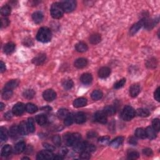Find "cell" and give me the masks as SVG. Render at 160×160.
Masks as SVG:
<instances>
[{
	"label": "cell",
	"mask_w": 160,
	"mask_h": 160,
	"mask_svg": "<svg viewBox=\"0 0 160 160\" xmlns=\"http://www.w3.org/2000/svg\"><path fill=\"white\" fill-rule=\"evenodd\" d=\"M52 33L47 27H42L37 33L36 39L42 43H48L52 39Z\"/></svg>",
	"instance_id": "cell-1"
},
{
	"label": "cell",
	"mask_w": 160,
	"mask_h": 160,
	"mask_svg": "<svg viewBox=\"0 0 160 160\" xmlns=\"http://www.w3.org/2000/svg\"><path fill=\"white\" fill-rule=\"evenodd\" d=\"M51 15L54 19H60L63 16L64 11L61 3H54L51 6Z\"/></svg>",
	"instance_id": "cell-2"
},
{
	"label": "cell",
	"mask_w": 160,
	"mask_h": 160,
	"mask_svg": "<svg viewBox=\"0 0 160 160\" xmlns=\"http://www.w3.org/2000/svg\"><path fill=\"white\" fill-rule=\"evenodd\" d=\"M64 138L67 146H73L74 145L76 144L78 142L80 141L81 135L78 133H68L65 135Z\"/></svg>",
	"instance_id": "cell-3"
},
{
	"label": "cell",
	"mask_w": 160,
	"mask_h": 160,
	"mask_svg": "<svg viewBox=\"0 0 160 160\" xmlns=\"http://www.w3.org/2000/svg\"><path fill=\"white\" fill-rule=\"evenodd\" d=\"M136 112L131 106H127L124 108L121 112V118L124 121H130L135 116Z\"/></svg>",
	"instance_id": "cell-4"
},
{
	"label": "cell",
	"mask_w": 160,
	"mask_h": 160,
	"mask_svg": "<svg viewBox=\"0 0 160 160\" xmlns=\"http://www.w3.org/2000/svg\"><path fill=\"white\" fill-rule=\"evenodd\" d=\"M64 12L71 13L75 9L76 2L74 0H67L61 3Z\"/></svg>",
	"instance_id": "cell-5"
},
{
	"label": "cell",
	"mask_w": 160,
	"mask_h": 160,
	"mask_svg": "<svg viewBox=\"0 0 160 160\" xmlns=\"http://www.w3.org/2000/svg\"><path fill=\"white\" fill-rule=\"evenodd\" d=\"M54 155L52 151L48 150H43L40 151L38 155H37V159L38 160H46L53 159L54 157Z\"/></svg>",
	"instance_id": "cell-6"
},
{
	"label": "cell",
	"mask_w": 160,
	"mask_h": 160,
	"mask_svg": "<svg viewBox=\"0 0 160 160\" xmlns=\"http://www.w3.org/2000/svg\"><path fill=\"white\" fill-rule=\"evenodd\" d=\"M43 97L44 100L46 101H52L56 98V92L53 91L52 89L47 90L45 91H44L43 94Z\"/></svg>",
	"instance_id": "cell-7"
},
{
	"label": "cell",
	"mask_w": 160,
	"mask_h": 160,
	"mask_svg": "<svg viewBox=\"0 0 160 160\" xmlns=\"http://www.w3.org/2000/svg\"><path fill=\"white\" fill-rule=\"evenodd\" d=\"M25 110V105L22 103H18L13 108L12 113L16 116H21L23 114Z\"/></svg>",
	"instance_id": "cell-8"
},
{
	"label": "cell",
	"mask_w": 160,
	"mask_h": 160,
	"mask_svg": "<svg viewBox=\"0 0 160 160\" xmlns=\"http://www.w3.org/2000/svg\"><path fill=\"white\" fill-rule=\"evenodd\" d=\"M145 19H146V18L141 19L140 21H139L138 23L135 24V25L131 27L130 30V33L131 35H132V36L134 35L135 34H136L138 31L139 29H141L142 28L143 26H144Z\"/></svg>",
	"instance_id": "cell-9"
},
{
	"label": "cell",
	"mask_w": 160,
	"mask_h": 160,
	"mask_svg": "<svg viewBox=\"0 0 160 160\" xmlns=\"http://www.w3.org/2000/svg\"><path fill=\"white\" fill-rule=\"evenodd\" d=\"M95 120L101 124H106L107 123V116L106 115L103 111H97L94 114Z\"/></svg>",
	"instance_id": "cell-10"
},
{
	"label": "cell",
	"mask_w": 160,
	"mask_h": 160,
	"mask_svg": "<svg viewBox=\"0 0 160 160\" xmlns=\"http://www.w3.org/2000/svg\"><path fill=\"white\" fill-rule=\"evenodd\" d=\"M158 18L157 19H145L144 26L145 28L148 30H151L154 28L155 26L158 22Z\"/></svg>",
	"instance_id": "cell-11"
},
{
	"label": "cell",
	"mask_w": 160,
	"mask_h": 160,
	"mask_svg": "<svg viewBox=\"0 0 160 160\" xmlns=\"http://www.w3.org/2000/svg\"><path fill=\"white\" fill-rule=\"evenodd\" d=\"M88 143L86 141H79L73 146V149L76 153H81L85 150L88 145Z\"/></svg>",
	"instance_id": "cell-12"
},
{
	"label": "cell",
	"mask_w": 160,
	"mask_h": 160,
	"mask_svg": "<svg viewBox=\"0 0 160 160\" xmlns=\"http://www.w3.org/2000/svg\"><path fill=\"white\" fill-rule=\"evenodd\" d=\"M46 60V56L45 54H40L39 55L36 56L35 58H33L32 60L33 63H34L36 65H42L45 62Z\"/></svg>",
	"instance_id": "cell-13"
},
{
	"label": "cell",
	"mask_w": 160,
	"mask_h": 160,
	"mask_svg": "<svg viewBox=\"0 0 160 160\" xmlns=\"http://www.w3.org/2000/svg\"><path fill=\"white\" fill-rule=\"evenodd\" d=\"M86 120V115L83 112H78L74 116V121L78 124H83Z\"/></svg>",
	"instance_id": "cell-14"
},
{
	"label": "cell",
	"mask_w": 160,
	"mask_h": 160,
	"mask_svg": "<svg viewBox=\"0 0 160 160\" xmlns=\"http://www.w3.org/2000/svg\"><path fill=\"white\" fill-rule=\"evenodd\" d=\"M111 70L108 67H102L98 71V76L101 78H106L110 75Z\"/></svg>",
	"instance_id": "cell-15"
},
{
	"label": "cell",
	"mask_w": 160,
	"mask_h": 160,
	"mask_svg": "<svg viewBox=\"0 0 160 160\" xmlns=\"http://www.w3.org/2000/svg\"><path fill=\"white\" fill-rule=\"evenodd\" d=\"M140 91H141V88L138 84H133L130 88V96L133 98L137 97L139 94V93H140Z\"/></svg>",
	"instance_id": "cell-16"
},
{
	"label": "cell",
	"mask_w": 160,
	"mask_h": 160,
	"mask_svg": "<svg viewBox=\"0 0 160 160\" xmlns=\"http://www.w3.org/2000/svg\"><path fill=\"white\" fill-rule=\"evenodd\" d=\"M74 66L78 69H81L83 68L86 67L88 64V60L83 58H81L77 59L74 61Z\"/></svg>",
	"instance_id": "cell-17"
},
{
	"label": "cell",
	"mask_w": 160,
	"mask_h": 160,
	"mask_svg": "<svg viewBox=\"0 0 160 160\" xmlns=\"http://www.w3.org/2000/svg\"><path fill=\"white\" fill-rule=\"evenodd\" d=\"M87 104V100L84 98H77L73 101V106L75 108H81L85 106Z\"/></svg>",
	"instance_id": "cell-18"
},
{
	"label": "cell",
	"mask_w": 160,
	"mask_h": 160,
	"mask_svg": "<svg viewBox=\"0 0 160 160\" xmlns=\"http://www.w3.org/2000/svg\"><path fill=\"white\" fill-rule=\"evenodd\" d=\"M18 128L19 134H21V135H27L29 132L28 128V125H27V123H26L25 121H22L20 123Z\"/></svg>",
	"instance_id": "cell-19"
},
{
	"label": "cell",
	"mask_w": 160,
	"mask_h": 160,
	"mask_svg": "<svg viewBox=\"0 0 160 160\" xmlns=\"http://www.w3.org/2000/svg\"><path fill=\"white\" fill-rule=\"evenodd\" d=\"M15 50V43H13L12 42H9L6 43V45H5L4 47H3V51L4 52L7 54H10L12 53H13Z\"/></svg>",
	"instance_id": "cell-20"
},
{
	"label": "cell",
	"mask_w": 160,
	"mask_h": 160,
	"mask_svg": "<svg viewBox=\"0 0 160 160\" xmlns=\"http://www.w3.org/2000/svg\"><path fill=\"white\" fill-rule=\"evenodd\" d=\"M123 141H124L123 137H118L117 138H116L115 139H114L110 143V145L111 147H113L114 148H117L122 145L123 143Z\"/></svg>",
	"instance_id": "cell-21"
},
{
	"label": "cell",
	"mask_w": 160,
	"mask_h": 160,
	"mask_svg": "<svg viewBox=\"0 0 160 160\" xmlns=\"http://www.w3.org/2000/svg\"><path fill=\"white\" fill-rule=\"evenodd\" d=\"M80 80L81 83L84 84H89L92 82L93 77H92V75L90 73H84L81 75Z\"/></svg>",
	"instance_id": "cell-22"
},
{
	"label": "cell",
	"mask_w": 160,
	"mask_h": 160,
	"mask_svg": "<svg viewBox=\"0 0 160 160\" xmlns=\"http://www.w3.org/2000/svg\"><path fill=\"white\" fill-rule=\"evenodd\" d=\"M26 144L24 141H20L17 143L14 148V152L16 154H20L25 151Z\"/></svg>",
	"instance_id": "cell-23"
},
{
	"label": "cell",
	"mask_w": 160,
	"mask_h": 160,
	"mask_svg": "<svg viewBox=\"0 0 160 160\" xmlns=\"http://www.w3.org/2000/svg\"><path fill=\"white\" fill-rule=\"evenodd\" d=\"M19 81L16 80L9 81L5 84L4 87V90H13L15 89V88L18 86Z\"/></svg>",
	"instance_id": "cell-24"
},
{
	"label": "cell",
	"mask_w": 160,
	"mask_h": 160,
	"mask_svg": "<svg viewBox=\"0 0 160 160\" xmlns=\"http://www.w3.org/2000/svg\"><path fill=\"white\" fill-rule=\"evenodd\" d=\"M33 20L35 23L39 24L42 23L43 19V15L42 12L40 11H36L32 15Z\"/></svg>",
	"instance_id": "cell-25"
},
{
	"label": "cell",
	"mask_w": 160,
	"mask_h": 160,
	"mask_svg": "<svg viewBox=\"0 0 160 160\" xmlns=\"http://www.w3.org/2000/svg\"><path fill=\"white\" fill-rule=\"evenodd\" d=\"M89 39L90 43H91L92 45H96V44H98L101 42V37L99 34L95 33L90 36Z\"/></svg>",
	"instance_id": "cell-26"
},
{
	"label": "cell",
	"mask_w": 160,
	"mask_h": 160,
	"mask_svg": "<svg viewBox=\"0 0 160 160\" xmlns=\"http://www.w3.org/2000/svg\"><path fill=\"white\" fill-rule=\"evenodd\" d=\"M76 50L78 52L80 53H83L86 52L88 49V47L87 45L84 42H79L77 43L75 46Z\"/></svg>",
	"instance_id": "cell-27"
},
{
	"label": "cell",
	"mask_w": 160,
	"mask_h": 160,
	"mask_svg": "<svg viewBox=\"0 0 160 160\" xmlns=\"http://www.w3.org/2000/svg\"><path fill=\"white\" fill-rule=\"evenodd\" d=\"M19 133V131L18 127H17L16 125H13L10 128L9 131V135L10 136V137L11 138H16L17 137H18Z\"/></svg>",
	"instance_id": "cell-28"
},
{
	"label": "cell",
	"mask_w": 160,
	"mask_h": 160,
	"mask_svg": "<svg viewBox=\"0 0 160 160\" xmlns=\"http://www.w3.org/2000/svg\"><path fill=\"white\" fill-rule=\"evenodd\" d=\"M146 137H147L149 139H153L156 137V131L153 128V127H148L146 129Z\"/></svg>",
	"instance_id": "cell-29"
},
{
	"label": "cell",
	"mask_w": 160,
	"mask_h": 160,
	"mask_svg": "<svg viewBox=\"0 0 160 160\" xmlns=\"http://www.w3.org/2000/svg\"><path fill=\"white\" fill-rule=\"evenodd\" d=\"M35 120H36V122L38 123V125H39L40 126H43L46 123L47 117L46 115L43 114H38L36 116Z\"/></svg>",
	"instance_id": "cell-30"
},
{
	"label": "cell",
	"mask_w": 160,
	"mask_h": 160,
	"mask_svg": "<svg viewBox=\"0 0 160 160\" xmlns=\"http://www.w3.org/2000/svg\"><path fill=\"white\" fill-rule=\"evenodd\" d=\"M25 110L30 114L35 113L38 111V107L33 103H28L25 106Z\"/></svg>",
	"instance_id": "cell-31"
},
{
	"label": "cell",
	"mask_w": 160,
	"mask_h": 160,
	"mask_svg": "<svg viewBox=\"0 0 160 160\" xmlns=\"http://www.w3.org/2000/svg\"><path fill=\"white\" fill-rule=\"evenodd\" d=\"M135 136L137 138L140 139H145L146 138H147V137H146V130L142 128L137 129V130L135 131Z\"/></svg>",
	"instance_id": "cell-32"
},
{
	"label": "cell",
	"mask_w": 160,
	"mask_h": 160,
	"mask_svg": "<svg viewBox=\"0 0 160 160\" xmlns=\"http://www.w3.org/2000/svg\"><path fill=\"white\" fill-rule=\"evenodd\" d=\"M12 151V148L11 146L8 145H6L3 146L1 150V156H4V157H7L11 153Z\"/></svg>",
	"instance_id": "cell-33"
},
{
	"label": "cell",
	"mask_w": 160,
	"mask_h": 160,
	"mask_svg": "<svg viewBox=\"0 0 160 160\" xmlns=\"http://www.w3.org/2000/svg\"><path fill=\"white\" fill-rule=\"evenodd\" d=\"M8 133L6 129L4 127H1L0 128V139L2 141H5L8 139Z\"/></svg>",
	"instance_id": "cell-34"
},
{
	"label": "cell",
	"mask_w": 160,
	"mask_h": 160,
	"mask_svg": "<svg viewBox=\"0 0 160 160\" xmlns=\"http://www.w3.org/2000/svg\"><path fill=\"white\" fill-rule=\"evenodd\" d=\"M137 113L139 116L145 118L148 117L149 115V111L146 108H139L137 110V113Z\"/></svg>",
	"instance_id": "cell-35"
},
{
	"label": "cell",
	"mask_w": 160,
	"mask_h": 160,
	"mask_svg": "<svg viewBox=\"0 0 160 160\" xmlns=\"http://www.w3.org/2000/svg\"><path fill=\"white\" fill-rule=\"evenodd\" d=\"M103 93L100 90H94L93 91V93H91V98L93 100L97 101L101 99L102 97H103Z\"/></svg>",
	"instance_id": "cell-36"
},
{
	"label": "cell",
	"mask_w": 160,
	"mask_h": 160,
	"mask_svg": "<svg viewBox=\"0 0 160 160\" xmlns=\"http://www.w3.org/2000/svg\"><path fill=\"white\" fill-rule=\"evenodd\" d=\"M70 114L69 113V111L68 110H66V109H64V108H62V109H60V110H58V113H57V115H58V116L59 118L60 119H65L68 116V114Z\"/></svg>",
	"instance_id": "cell-37"
},
{
	"label": "cell",
	"mask_w": 160,
	"mask_h": 160,
	"mask_svg": "<svg viewBox=\"0 0 160 160\" xmlns=\"http://www.w3.org/2000/svg\"><path fill=\"white\" fill-rule=\"evenodd\" d=\"M103 112L106 116H113L116 113V109L111 106H107L104 108Z\"/></svg>",
	"instance_id": "cell-38"
},
{
	"label": "cell",
	"mask_w": 160,
	"mask_h": 160,
	"mask_svg": "<svg viewBox=\"0 0 160 160\" xmlns=\"http://www.w3.org/2000/svg\"><path fill=\"white\" fill-rule=\"evenodd\" d=\"M11 11V8L9 5L3 6L1 9V14L3 16H6L10 15Z\"/></svg>",
	"instance_id": "cell-39"
},
{
	"label": "cell",
	"mask_w": 160,
	"mask_h": 160,
	"mask_svg": "<svg viewBox=\"0 0 160 160\" xmlns=\"http://www.w3.org/2000/svg\"><path fill=\"white\" fill-rule=\"evenodd\" d=\"M35 93L33 90H26L23 92V95L26 99H32V98L35 96Z\"/></svg>",
	"instance_id": "cell-40"
},
{
	"label": "cell",
	"mask_w": 160,
	"mask_h": 160,
	"mask_svg": "<svg viewBox=\"0 0 160 160\" xmlns=\"http://www.w3.org/2000/svg\"><path fill=\"white\" fill-rule=\"evenodd\" d=\"M62 85L64 89L68 90L73 88L74 83H73V81L71 80H66L63 81Z\"/></svg>",
	"instance_id": "cell-41"
},
{
	"label": "cell",
	"mask_w": 160,
	"mask_h": 160,
	"mask_svg": "<svg viewBox=\"0 0 160 160\" xmlns=\"http://www.w3.org/2000/svg\"><path fill=\"white\" fill-rule=\"evenodd\" d=\"M13 96V91L9 90H3L2 93V98L4 100H8L10 99Z\"/></svg>",
	"instance_id": "cell-42"
},
{
	"label": "cell",
	"mask_w": 160,
	"mask_h": 160,
	"mask_svg": "<svg viewBox=\"0 0 160 160\" xmlns=\"http://www.w3.org/2000/svg\"><path fill=\"white\" fill-rule=\"evenodd\" d=\"M27 125H28V130L30 133H33L35 131V122H34V120L32 118H30L28 119V122H27Z\"/></svg>",
	"instance_id": "cell-43"
},
{
	"label": "cell",
	"mask_w": 160,
	"mask_h": 160,
	"mask_svg": "<svg viewBox=\"0 0 160 160\" xmlns=\"http://www.w3.org/2000/svg\"><path fill=\"white\" fill-rule=\"evenodd\" d=\"M157 61L155 58H151L146 62V65L148 68H155L157 66Z\"/></svg>",
	"instance_id": "cell-44"
},
{
	"label": "cell",
	"mask_w": 160,
	"mask_h": 160,
	"mask_svg": "<svg viewBox=\"0 0 160 160\" xmlns=\"http://www.w3.org/2000/svg\"><path fill=\"white\" fill-rule=\"evenodd\" d=\"M64 123L66 126H70L73 123L74 121V116L72 114H69L68 116L64 119Z\"/></svg>",
	"instance_id": "cell-45"
},
{
	"label": "cell",
	"mask_w": 160,
	"mask_h": 160,
	"mask_svg": "<svg viewBox=\"0 0 160 160\" xmlns=\"http://www.w3.org/2000/svg\"><path fill=\"white\" fill-rule=\"evenodd\" d=\"M152 125H153V128L154 129V130L158 132L160 130V121L159 120L158 118H156L154 119V120H153L152 121Z\"/></svg>",
	"instance_id": "cell-46"
},
{
	"label": "cell",
	"mask_w": 160,
	"mask_h": 160,
	"mask_svg": "<svg viewBox=\"0 0 160 160\" xmlns=\"http://www.w3.org/2000/svg\"><path fill=\"white\" fill-rule=\"evenodd\" d=\"M139 153L136 151H130L128 153V158L130 159H136L139 158Z\"/></svg>",
	"instance_id": "cell-47"
},
{
	"label": "cell",
	"mask_w": 160,
	"mask_h": 160,
	"mask_svg": "<svg viewBox=\"0 0 160 160\" xmlns=\"http://www.w3.org/2000/svg\"><path fill=\"white\" fill-rule=\"evenodd\" d=\"M91 158V153L86 150H84L81 153L80 158L82 159H89Z\"/></svg>",
	"instance_id": "cell-48"
},
{
	"label": "cell",
	"mask_w": 160,
	"mask_h": 160,
	"mask_svg": "<svg viewBox=\"0 0 160 160\" xmlns=\"http://www.w3.org/2000/svg\"><path fill=\"white\" fill-rule=\"evenodd\" d=\"M110 138L108 137H101L98 139V143L103 145H106L109 143V142H110Z\"/></svg>",
	"instance_id": "cell-49"
},
{
	"label": "cell",
	"mask_w": 160,
	"mask_h": 160,
	"mask_svg": "<svg viewBox=\"0 0 160 160\" xmlns=\"http://www.w3.org/2000/svg\"><path fill=\"white\" fill-rule=\"evenodd\" d=\"M125 83H126V79H125V78H123V79L118 81L116 83H115L114 87L115 89H120V88H121L123 86H124Z\"/></svg>",
	"instance_id": "cell-50"
},
{
	"label": "cell",
	"mask_w": 160,
	"mask_h": 160,
	"mask_svg": "<svg viewBox=\"0 0 160 160\" xmlns=\"http://www.w3.org/2000/svg\"><path fill=\"white\" fill-rule=\"evenodd\" d=\"M52 141L53 142L54 145H55L57 146H60L61 143V138L59 135H55L52 138Z\"/></svg>",
	"instance_id": "cell-51"
},
{
	"label": "cell",
	"mask_w": 160,
	"mask_h": 160,
	"mask_svg": "<svg viewBox=\"0 0 160 160\" xmlns=\"http://www.w3.org/2000/svg\"><path fill=\"white\" fill-rule=\"evenodd\" d=\"M9 24V21L8 18H2L1 19V28H6L7 27Z\"/></svg>",
	"instance_id": "cell-52"
},
{
	"label": "cell",
	"mask_w": 160,
	"mask_h": 160,
	"mask_svg": "<svg viewBox=\"0 0 160 160\" xmlns=\"http://www.w3.org/2000/svg\"><path fill=\"white\" fill-rule=\"evenodd\" d=\"M143 155L147 156H151L153 155V151L150 148H146L143 150Z\"/></svg>",
	"instance_id": "cell-53"
},
{
	"label": "cell",
	"mask_w": 160,
	"mask_h": 160,
	"mask_svg": "<svg viewBox=\"0 0 160 160\" xmlns=\"http://www.w3.org/2000/svg\"><path fill=\"white\" fill-rule=\"evenodd\" d=\"M154 98L157 101H159L160 100V95H159V87H158L157 89L156 90L155 93H154Z\"/></svg>",
	"instance_id": "cell-54"
},
{
	"label": "cell",
	"mask_w": 160,
	"mask_h": 160,
	"mask_svg": "<svg viewBox=\"0 0 160 160\" xmlns=\"http://www.w3.org/2000/svg\"><path fill=\"white\" fill-rule=\"evenodd\" d=\"M43 146L46 148V149H48V150H50V151H54V149H55V148H54L53 145H51L48 143H45L43 144Z\"/></svg>",
	"instance_id": "cell-55"
},
{
	"label": "cell",
	"mask_w": 160,
	"mask_h": 160,
	"mask_svg": "<svg viewBox=\"0 0 160 160\" xmlns=\"http://www.w3.org/2000/svg\"><path fill=\"white\" fill-rule=\"evenodd\" d=\"M97 136V133L95 131H89L88 133V134H87V137L88 138H94V137H96Z\"/></svg>",
	"instance_id": "cell-56"
},
{
	"label": "cell",
	"mask_w": 160,
	"mask_h": 160,
	"mask_svg": "<svg viewBox=\"0 0 160 160\" xmlns=\"http://www.w3.org/2000/svg\"><path fill=\"white\" fill-rule=\"evenodd\" d=\"M129 143L132 145H136L137 144V143H138V141H137V139H136L134 137H131L130 138V139H129Z\"/></svg>",
	"instance_id": "cell-57"
},
{
	"label": "cell",
	"mask_w": 160,
	"mask_h": 160,
	"mask_svg": "<svg viewBox=\"0 0 160 160\" xmlns=\"http://www.w3.org/2000/svg\"><path fill=\"white\" fill-rule=\"evenodd\" d=\"M0 71H1V73H3L5 72L6 71V66H5V64L4 62H3L2 61H1V63H0Z\"/></svg>",
	"instance_id": "cell-58"
},
{
	"label": "cell",
	"mask_w": 160,
	"mask_h": 160,
	"mask_svg": "<svg viewBox=\"0 0 160 160\" xmlns=\"http://www.w3.org/2000/svg\"><path fill=\"white\" fill-rule=\"evenodd\" d=\"M13 116V114L11 113V112H7L6 114H5V118L6 120H9L10 119H11Z\"/></svg>",
	"instance_id": "cell-59"
},
{
	"label": "cell",
	"mask_w": 160,
	"mask_h": 160,
	"mask_svg": "<svg viewBox=\"0 0 160 160\" xmlns=\"http://www.w3.org/2000/svg\"><path fill=\"white\" fill-rule=\"evenodd\" d=\"M67 153H68V150H67V149L65 148H63L62 149H61V150L60 151V153H61V156H64V155H66L67 154Z\"/></svg>",
	"instance_id": "cell-60"
},
{
	"label": "cell",
	"mask_w": 160,
	"mask_h": 160,
	"mask_svg": "<svg viewBox=\"0 0 160 160\" xmlns=\"http://www.w3.org/2000/svg\"><path fill=\"white\" fill-rule=\"evenodd\" d=\"M64 158H63V156H61V155H56L55 156H54L53 157V159H63Z\"/></svg>",
	"instance_id": "cell-61"
},
{
	"label": "cell",
	"mask_w": 160,
	"mask_h": 160,
	"mask_svg": "<svg viewBox=\"0 0 160 160\" xmlns=\"http://www.w3.org/2000/svg\"><path fill=\"white\" fill-rule=\"evenodd\" d=\"M5 108V104L3 103H0V110L1 111H3V109H4Z\"/></svg>",
	"instance_id": "cell-62"
},
{
	"label": "cell",
	"mask_w": 160,
	"mask_h": 160,
	"mask_svg": "<svg viewBox=\"0 0 160 160\" xmlns=\"http://www.w3.org/2000/svg\"><path fill=\"white\" fill-rule=\"evenodd\" d=\"M22 159H30L29 158H27V157H24L22 158Z\"/></svg>",
	"instance_id": "cell-63"
}]
</instances>
